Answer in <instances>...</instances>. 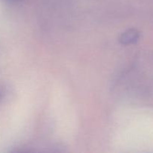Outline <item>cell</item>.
<instances>
[{
    "label": "cell",
    "instance_id": "1",
    "mask_svg": "<svg viewBox=\"0 0 153 153\" xmlns=\"http://www.w3.org/2000/svg\"><path fill=\"white\" fill-rule=\"evenodd\" d=\"M139 33L135 29H129L122 34L120 37V41L121 43L125 45L134 43L138 40Z\"/></svg>",
    "mask_w": 153,
    "mask_h": 153
}]
</instances>
